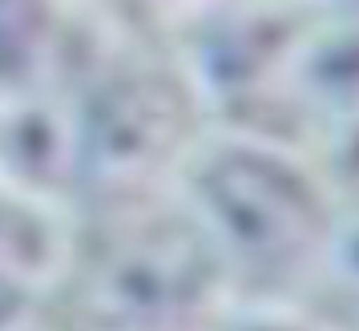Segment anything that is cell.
Returning a JSON list of instances; mask_svg holds the SVG:
<instances>
[{"label":"cell","mask_w":359,"mask_h":331,"mask_svg":"<svg viewBox=\"0 0 359 331\" xmlns=\"http://www.w3.org/2000/svg\"><path fill=\"white\" fill-rule=\"evenodd\" d=\"M339 279L359 295V231H351L339 247Z\"/></svg>","instance_id":"obj_7"},{"label":"cell","mask_w":359,"mask_h":331,"mask_svg":"<svg viewBox=\"0 0 359 331\" xmlns=\"http://www.w3.org/2000/svg\"><path fill=\"white\" fill-rule=\"evenodd\" d=\"M45 25V0H0V77L33 57Z\"/></svg>","instance_id":"obj_6"},{"label":"cell","mask_w":359,"mask_h":331,"mask_svg":"<svg viewBox=\"0 0 359 331\" xmlns=\"http://www.w3.org/2000/svg\"><path fill=\"white\" fill-rule=\"evenodd\" d=\"M206 250L178 218L133 222L85 266L81 307L105 327H146L186 311L202 291Z\"/></svg>","instance_id":"obj_1"},{"label":"cell","mask_w":359,"mask_h":331,"mask_svg":"<svg viewBox=\"0 0 359 331\" xmlns=\"http://www.w3.org/2000/svg\"><path fill=\"white\" fill-rule=\"evenodd\" d=\"M186 105L178 89L158 77L117 81L81 109V162L77 174L93 182H126L146 174L174 149Z\"/></svg>","instance_id":"obj_3"},{"label":"cell","mask_w":359,"mask_h":331,"mask_svg":"<svg viewBox=\"0 0 359 331\" xmlns=\"http://www.w3.org/2000/svg\"><path fill=\"white\" fill-rule=\"evenodd\" d=\"M45 234L17 206H0V299L20 291L29 275L41 266Z\"/></svg>","instance_id":"obj_5"},{"label":"cell","mask_w":359,"mask_h":331,"mask_svg":"<svg viewBox=\"0 0 359 331\" xmlns=\"http://www.w3.org/2000/svg\"><path fill=\"white\" fill-rule=\"evenodd\" d=\"M294 114L335 149H359V33H327L294 57Z\"/></svg>","instance_id":"obj_4"},{"label":"cell","mask_w":359,"mask_h":331,"mask_svg":"<svg viewBox=\"0 0 359 331\" xmlns=\"http://www.w3.org/2000/svg\"><path fill=\"white\" fill-rule=\"evenodd\" d=\"M198 190L222 238L255 266H294L323 238V210L311 186L278 158L230 149L202 174Z\"/></svg>","instance_id":"obj_2"}]
</instances>
